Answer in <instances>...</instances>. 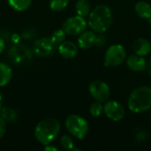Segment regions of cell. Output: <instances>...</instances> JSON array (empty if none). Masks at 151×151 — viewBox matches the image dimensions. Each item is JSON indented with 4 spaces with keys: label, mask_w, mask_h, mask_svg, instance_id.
Masks as SVG:
<instances>
[{
    "label": "cell",
    "mask_w": 151,
    "mask_h": 151,
    "mask_svg": "<svg viewBox=\"0 0 151 151\" xmlns=\"http://www.w3.org/2000/svg\"><path fill=\"white\" fill-rule=\"evenodd\" d=\"M113 15L111 8L107 5L100 4L90 11L88 14V25L96 33H104L111 26Z\"/></svg>",
    "instance_id": "1"
},
{
    "label": "cell",
    "mask_w": 151,
    "mask_h": 151,
    "mask_svg": "<svg viewBox=\"0 0 151 151\" xmlns=\"http://www.w3.org/2000/svg\"><path fill=\"white\" fill-rule=\"evenodd\" d=\"M61 128L60 122L55 118L41 120L35 127V137L43 146L50 144L58 136Z\"/></svg>",
    "instance_id": "2"
},
{
    "label": "cell",
    "mask_w": 151,
    "mask_h": 151,
    "mask_svg": "<svg viewBox=\"0 0 151 151\" xmlns=\"http://www.w3.org/2000/svg\"><path fill=\"white\" fill-rule=\"evenodd\" d=\"M128 109L134 113H142L151 109V88L142 86L134 88L127 100Z\"/></svg>",
    "instance_id": "3"
},
{
    "label": "cell",
    "mask_w": 151,
    "mask_h": 151,
    "mask_svg": "<svg viewBox=\"0 0 151 151\" xmlns=\"http://www.w3.org/2000/svg\"><path fill=\"white\" fill-rule=\"evenodd\" d=\"M68 132L78 140H83L88 132V124L87 120L78 114L69 115L65 121Z\"/></svg>",
    "instance_id": "4"
},
{
    "label": "cell",
    "mask_w": 151,
    "mask_h": 151,
    "mask_svg": "<svg viewBox=\"0 0 151 151\" xmlns=\"http://www.w3.org/2000/svg\"><path fill=\"white\" fill-rule=\"evenodd\" d=\"M127 58V51L121 44L111 45L104 54V65L106 67L120 65Z\"/></svg>",
    "instance_id": "5"
},
{
    "label": "cell",
    "mask_w": 151,
    "mask_h": 151,
    "mask_svg": "<svg viewBox=\"0 0 151 151\" xmlns=\"http://www.w3.org/2000/svg\"><path fill=\"white\" fill-rule=\"evenodd\" d=\"M87 26L88 22L85 18L77 14L75 16L68 18L63 23L62 28L67 35L75 36L84 32L87 28Z\"/></svg>",
    "instance_id": "6"
},
{
    "label": "cell",
    "mask_w": 151,
    "mask_h": 151,
    "mask_svg": "<svg viewBox=\"0 0 151 151\" xmlns=\"http://www.w3.org/2000/svg\"><path fill=\"white\" fill-rule=\"evenodd\" d=\"M88 91L91 96L97 102H106L111 94L110 87L102 81H94L88 86Z\"/></svg>",
    "instance_id": "7"
},
{
    "label": "cell",
    "mask_w": 151,
    "mask_h": 151,
    "mask_svg": "<svg viewBox=\"0 0 151 151\" xmlns=\"http://www.w3.org/2000/svg\"><path fill=\"white\" fill-rule=\"evenodd\" d=\"M33 50L35 55L46 58L52 56L57 50V45L49 37H43L37 39L33 45Z\"/></svg>",
    "instance_id": "8"
},
{
    "label": "cell",
    "mask_w": 151,
    "mask_h": 151,
    "mask_svg": "<svg viewBox=\"0 0 151 151\" xmlns=\"http://www.w3.org/2000/svg\"><path fill=\"white\" fill-rule=\"evenodd\" d=\"M9 56L13 63L27 64L32 59V53L30 50L25 45L14 43L9 50Z\"/></svg>",
    "instance_id": "9"
},
{
    "label": "cell",
    "mask_w": 151,
    "mask_h": 151,
    "mask_svg": "<svg viewBox=\"0 0 151 151\" xmlns=\"http://www.w3.org/2000/svg\"><path fill=\"white\" fill-rule=\"evenodd\" d=\"M104 112L105 116L113 120V121H120L125 117V109L124 107L117 101L111 100L106 101L104 105Z\"/></svg>",
    "instance_id": "10"
},
{
    "label": "cell",
    "mask_w": 151,
    "mask_h": 151,
    "mask_svg": "<svg viewBox=\"0 0 151 151\" xmlns=\"http://www.w3.org/2000/svg\"><path fill=\"white\" fill-rule=\"evenodd\" d=\"M58 53L65 59H71L78 54L77 45L70 41H64L58 46Z\"/></svg>",
    "instance_id": "11"
},
{
    "label": "cell",
    "mask_w": 151,
    "mask_h": 151,
    "mask_svg": "<svg viewBox=\"0 0 151 151\" xmlns=\"http://www.w3.org/2000/svg\"><path fill=\"white\" fill-rule=\"evenodd\" d=\"M78 38V46L82 50H88L93 47L96 43V32L93 30L90 31H84L81 35H79Z\"/></svg>",
    "instance_id": "12"
},
{
    "label": "cell",
    "mask_w": 151,
    "mask_h": 151,
    "mask_svg": "<svg viewBox=\"0 0 151 151\" xmlns=\"http://www.w3.org/2000/svg\"><path fill=\"white\" fill-rule=\"evenodd\" d=\"M127 67L134 72H142L147 67V63L144 58L137 54L129 56L127 59Z\"/></svg>",
    "instance_id": "13"
},
{
    "label": "cell",
    "mask_w": 151,
    "mask_h": 151,
    "mask_svg": "<svg viewBox=\"0 0 151 151\" xmlns=\"http://www.w3.org/2000/svg\"><path fill=\"white\" fill-rule=\"evenodd\" d=\"M133 50L137 55L147 56L151 51L150 42L145 38H138L133 42Z\"/></svg>",
    "instance_id": "14"
},
{
    "label": "cell",
    "mask_w": 151,
    "mask_h": 151,
    "mask_svg": "<svg viewBox=\"0 0 151 151\" xmlns=\"http://www.w3.org/2000/svg\"><path fill=\"white\" fill-rule=\"evenodd\" d=\"M12 78V69L6 63H0V88L5 87Z\"/></svg>",
    "instance_id": "15"
},
{
    "label": "cell",
    "mask_w": 151,
    "mask_h": 151,
    "mask_svg": "<svg viewBox=\"0 0 151 151\" xmlns=\"http://www.w3.org/2000/svg\"><path fill=\"white\" fill-rule=\"evenodd\" d=\"M134 11L142 19H149L151 17V5L146 1L137 2L134 5Z\"/></svg>",
    "instance_id": "16"
},
{
    "label": "cell",
    "mask_w": 151,
    "mask_h": 151,
    "mask_svg": "<svg viewBox=\"0 0 151 151\" xmlns=\"http://www.w3.org/2000/svg\"><path fill=\"white\" fill-rule=\"evenodd\" d=\"M0 116L4 119L6 123H10V124L15 123L19 118L17 111L9 106L2 107L1 111H0Z\"/></svg>",
    "instance_id": "17"
},
{
    "label": "cell",
    "mask_w": 151,
    "mask_h": 151,
    "mask_svg": "<svg viewBox=\"0 0 151 151\" xmlns=\"http://www.w3.org/2000/svg\"><path fill=\"white\" fill-rule=\"evenodd\" d=\"M75 10L78 15L85 18L90 13L91 6L88 0H78L75 4Z\"/></svg>",
    "instance_id": "18"
},
{
    "label": "cell",
    "mask_w": 151,
    "mask_h": 151,
    "mask_svg": "<svg viewBox=\"0 0 151 151\" xmlns=\"http://www.w3.org/2000/svg\"><path fill=\"white\" fill-rule=\"evenodd\" d=\"M10 6L18 12H24L29 8L32 0H7Z\"/></svg>",
    "instance_id": "19"
},
{
    "label": "cell",
    "mask_w": 151,
    "mask_h": 151,
    "mask_svg": "<svg viewBox=\"0 0 151 151\" xmlns=\"http://www.w3.org/2000/svg\"><path fill=\"white\" fill-rule=\"evenodd\" d=\"M70 0H50V8L54 12L63 11L69 4Z\"/></svg>",
    "instance_id": "20"
},
{
    "label": "cell",
    "mask_w": 151,
    "mask_h": 151,
    "mask_svg": "<svg viewBox=\"0 0 151 151\" xmlns=\"http://www.w3.org/2000/svg\"><path fill=\"white\" fill-rule=\"evenodd\" d=\"M65 36H66V34L65 33V31L63 30V28H61V29L55 30L52 33V35L50 36V39L52 40V42L57 46H58L61 42H63L65 40Z\"/></svg>",
    "instance_id": "21"
},
{
    "label": "cell",
    "mask_w": 151,
    "mask_h": 151,
    "mask_svg": "<svg viewBox=\"0 0 151 151\" xmlns=\"http://www.w3.org/2000/svg\"><path fill=\"white\" fill-rule=\"evenodd\" d=\"M59 143H60V146L66 150H72L73 149V146H74L73 138L69 135H66V134L62 135L60 137Z\"/></svg>",
    "instance_id": "22"
},
{
    "label": "cell",
    "mask_w": 151,
    "mask_h": 151,
    "mask_svg": "<svg viewBox=\"0 0 151 151\" xmlns=\"http://www.w3.org/2000/svg\"><path fill=\"white\" fill-rule=\"evenodd\" d=\"M89 112L91 114V116L97 118L99 116H101V114L104 112V105L102 104V103L96 101L95 103H93L89 108Z\"/></svg>",
    "instance_id": "23"
},
{
    "label": "cell",
    "mask_w": 151,
    "mask_h": 151,
    "mask_svg": "<svg viewBox=\"0 0 151 151\" xmlns=\"http://www.w3.org/2000/svg\"><path fill=\"white\" fill-rule=\"evenodd\" d=\"M106 43V37L104 35V33H100L99 35H96V43L95 45L98 46V47H102Z\"/></svg>",
    "instance_id": "24"
},
{
    "label": "cell",
    "mask_w": 151,
    "mask_h": 151,
    "mask_svg": "<svg viewBox=\"0 0 151 151\" xmlns=\"http://www.w3.org/2000/svg\"><path fill=\"white\" fill-rule=\"evenodd\" d=\"M6 131V122L4 119L0 116V139H2Z\"/></svg>",
    "instance_id": "25"
},
{
    "label": "cell",
    "mask_w": 151,
    "mask_h": 151,
    "mask_svg": "<svg viewBox=\"0 0 151 151\" xmlns=\"http://www.w3.org/2000/svg\"><path fill=\"white\" fill-rule=\"evenodd\" d=\"M135 137H136V140L137 141H140L141 142V141H145L148 138V135H147V133L145 131L140 130V131H137Z\"/></svg>",
    "instance_id": "26"
},
{
    "label": "cell",
    "mask_w": 151,
    "mask_h": 151,
    "mask_svg": "<svg viewBox=\"0 0 151 151\" xmlns=\"http://www.w3.org/2000/svg\"><path fill=\"white\" fill-rule=\"evenodd\" d=\"M44 150L47 151H58V149L56 146H52V145H50V144L45 145Z\"/></svg>",
    "instance_id": "27"
},
{
    "label": "cell",
    "mask_w": 151,
    "mask_h": 151,
    "mask_svg": "<svg viewBox=\"0 0 151 151\" xmlns=\"http://www.w3.org/2000/svg\"><path fill=\"white\" fill-rule=\"evenodd\" d=\"M4 49H5V42L2 38H0V55L3 53Z\"/></svg>",
    "instance_id": "28"
},
{
    "label": "cell",
    "mask_w": 151,
    "mask_h": 151,
    "mask_svg": "<svg viewBox=\"0 0 151 151\" xmlns=\"http://www.w3.org/2000/svg\"><path fill=\"white\" fill-rule=\"evenodd\" d=\"M12 41H13V42L14 43H19V42L20 41V36L19 35H14L13 36H12Z\"/></svg>",
    "instance_id": "29"
},
{
    "label": "cell",
    "mask_w": 151,
    "mask_h": 151,
    "mask_svg": "<svg viewBox=\"0 0 151 151\" xmlns=\"http://www.w3.org/2000/svg\"><path fill=\"white\" fill-rule=\"evenodd\" d=\"M2 95H1V93H0V111H1V109H2Z\"/></svg>",
    "instance_id": "30"
},
{
    "label": "cell",
    "mask_w": 151,
    "mask_h": 151,
    "mask_svg": "<svg viewBox=\"0 0 151 151\" xmlns=\"http://www.w3.org/2000/svg\"><path fill=\"white\" fill-rule=\"evenodd\" d=\"M149 71H150V74L151 76V60L150 62V64H149Z\"/></svg>",
    "instance_id": "31"
},
{
    "label": "cell",
    "mask_w": 151,
    "mask_h": 151,
    "mask_svg": "<svg viewBox=\"0 0 151 151\" xmlns=\"http://www.w3.org/2000/svg\"><path fill=\"white\" fill-rule=\"evenodd\" d=\"M149 21H150V27H151V17L149 19Z\"/></svg>",
    "instance_id": "32"
}]
</instances>
